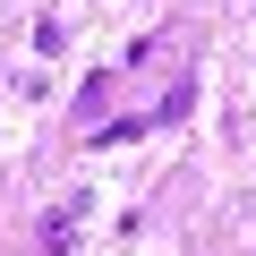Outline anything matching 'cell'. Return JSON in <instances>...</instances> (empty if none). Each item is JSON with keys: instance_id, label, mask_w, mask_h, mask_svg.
<instances>
[{"instance_id": "obj_1", "label": "cell", "mask_w": 256, "mask_h": 256, "mask_svg": "<svg viewBox=\"0 0 256 256\" xmlns=\"http://www.w3.org/2000/svg\"><path fill=\"white\" fill-rule=\"evenodd\" d=\"M77 214H86V196H68V205L43 222V248H34V256H68V248H77V239H68V230H77Z\"/></svg>"}]
</instances>
